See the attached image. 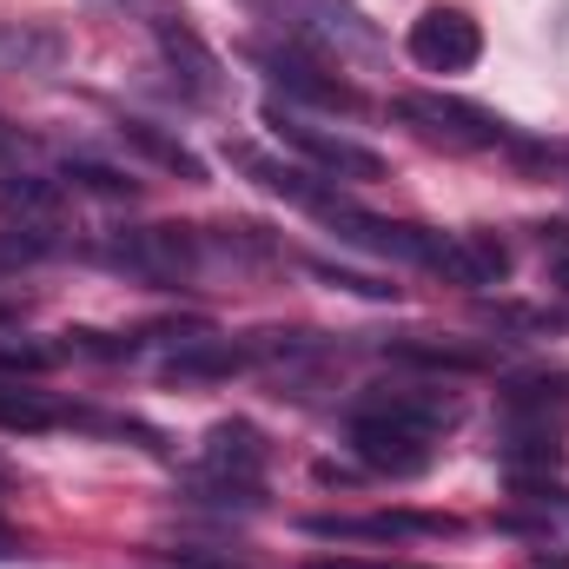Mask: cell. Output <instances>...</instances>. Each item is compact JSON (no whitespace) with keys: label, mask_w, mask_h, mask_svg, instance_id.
Here are the masks:
<instances>
[{"label":"cell","mask_w":569,"mask_h":569,"mask_svg":"<svg viewBox=\"0 0 569 569\" xmlns=\"http://www.w3.org/2000/svg\"><path fill=\"white\" fill-rule=\"evenodd\" d=\"M569 437V378L563 371H530L497 391V450L510 470H550Z\"/></svg>","instance_id":"obj_1"},{"label":"cell","mask_w":569,"mask_h":569,"mask_svg":"<svg viewBox=\"0 0 569 569\" xmlns=\"http://www.w3.org/2000/svg\"><path fill=\"white\" fill-rule=\"evenodd\" d=\"M266 127L279 133V146H291L311 172H325V179H338V186H371V179H385V159L371 152V146L345 140V133H331V127H318V120H305L298 107H284V100H266Z\"/></svg>","instance_id":"obj_2"},{"label":"cell","mask_w":569,"mask_h":569,"mask_svg":"<svg viewBox=\"0 0 569 569\" xmlns=\"http://www.w3.org/2000/svg\"><path fill=\"white\" fill-rule=\"evenodd\" d=\"M398 120L418 140L450 146V152H503V146L517 140V127H503L490 107H470V100H450V93H405Z\"/></svg>","instance_id":"obj_3"},{"label":"cell","mask_w":569,"mask_h":569,"mask_svg":"<svg viewBox=\"0 0 569 569\" xmlns=\"http://www.w3.org/2000/svg\"><path fill=\"white\" fill-rule=\"evenodd\" d=\"M246 60L279 87L284 107L298 100V107H318V113H365V93H358L345 73H331L325 60H311L305 47H266V40H252Z\"/></svg>","instance_id":"obj_4"},{"label":"cell","mask_w":569,"mask_h":569,"mask_svg":"<svg viewBox=\"0 0 569 569\" xmlns=\"http://www.w3.org/2000/svg\"><path fill=\"white\" fill-rule=\"evenodd\" d=\"M279 27L291 47H318V53H338V60L385 53V33L351 0H279Z\"/></svg>","instance_id":"obj_5"},{"label":"cell","mask_w":569,"mask_h":569,"mask_svg":"<svg viewBox=\"0 0 569 569\" xmlns=\"http://www.w3.org/2000/svg\"><path fill=\"white\" fill-rule=\"evenodd\" d=\"M107 259L120 272H133L140 284H179L199 279V232L192 226H133V232H113L107 239Z\"/></svg>","instance_id":"obj_6"},{"label":"cell","mask_w":569,"mask_h":569,"mask_svg":"<svg viewBox=\"0 0 569 569\" xmlns=\"http://www.w3.org/2000/svg\"><path fill=\"white\" fill-rule=\"evenodd\" d=\"M405 53L425 73H470L483 60V27L463 7H425L411 20V33H405Z\"/></svg>","instance_id":"obj_7"},{"label":"cell","mask_w":569,"mask_h":569,"mask_svg":"<svg viewBox=\"0 0 569 569\" xmlns=\"http://www.w3.org/2000/svg\"><path fill=\"white\" fill-rule=\"evenodd\" d=\"M146 27H152V40H159V60H166V73L192 93V100H219L226 93V67H219V53L199 40V27L179 13V7H159V13H146Z\"/></svg>","instance_id":"obj_8"},{"label":"cell","mask_w":569,"mask_h":569,"mask_svg":"<svg viewBox=\"0 0 569 569\" xmlns=\"http://www.w3.org/2000/svg\"><path fill=\"white\" fill-rule=\"evenodd\" d=\"M345 443L378 477H425L430 457H437V437H425V430H411V425H391V418H365V411H351Z\"/></svg>","instance_id":"obj_9"},{"label":"cell","mask_w":569,"mask_h":569,"mask_svg":"<svg viewBox=\"0 0 569 569\" xmlns=\"http://www.w3.org/2000/svg\"><path fill=\"white\" fill-rule=\"evenodd\" d=\"M351 411L411 425V430H425V437H443V430H457V418H463V405L450 391H437V385H371Z\"/></svg>","instance_id":"obj_10"},{"label":"cell","mask_w":569,"mask_h":569,"mask_svg":"<svg viewBox=\"0 0 569 569\" xmlns=\"http://www.w3.org/2000/svg\"><path fill=\"white\" fill-rule=\"evenodd\" d=\"M0 219L27 239H53L67 232V192L60 179H40V172H0Z\"/></svg>","instance_id":"obj_11"},{"label":"cell","mask_w":569,"mask_h":569,"mask_svg":"<svg viewBox=\"0 0 569 569\" xmlns=\"http://www.w3.org/2000/svg\"><path fill=\"white\" fill-rule=\"evenodd\" d=\"M430 279H450L463 291H490V284L510 279V246L497 232H443V246L430 259Z\"/></svg>","instance_id":"obj_12"},{"label":"cell","mask_w":569,"mask_h":569,"mask_svg":"<svg viewBox=\"0 0 569 569\" xmlns=\"http://www.w3.org/2000/svg\"><path fill=\"white\" fill-rule=\"evenodd\" d=\"M266 437L246 425V418H232V425H212L206 430V450H199V463H206V477H219V483H252V490H266Z\"/></svg>","instance_id":"obj_13"},{"label":"cell","mask_w":569,"mask_h":569,"mask_svg":"<svg viewBox=\"0 0 569 569\" xmlns=\"http://www.w3.org/2000/svg\"><path fill=\"white\" fill-rule=\"evenodd\" d=\"M246 345H232V338H219V331H206V325H192L179 345H172V358H166V378L172 385H219V378H239L246 371Z\"/></svg>","instance_id":"obj_14"},{"label":"cell","mask_w":569,"mask_h":569,"mask_svg":"<svg viewBox=\"0 0 569 569\" xmlns=\"http://www.w3.org/2000/svg\"><path fill=\"white\" fill-rule=\"evenodd\" d=\"M113 133H120V140L133 146L140 159H152L159 172H172V179H186V186H199V179H206V159H199V152H192L186 140H172L166 127H152V120H120Z\"/></svg>","instance_id":"obj_15"},{"label":"cell","mask_w":569,"mask_h":569,"mask_svg":"<svg viewBox=\"0 0 569 569\" xmlns=\"http://www.w3.org/2000/svg\"><path fill=\"white\" fill-rule=\"evenodd\" d=\"M385 351H391V365H411V371H450V378L490 371L483 345H450V338H391Z\"/></svg>","instance_id":"obj_16"},{"label":"cell","mask_w":569,"mask_h":569,"mask_svg":"<svg viewBox=\"0 0 569 569\" xmlns=\"http://www.w3.org/2000/svg\"><path fill=\"white\" fill-rule=\"evenodd\" d=\"M73 418L67 405H53L47 391H27V385H7L0 391V430H20V437H40V430H60Z\"/></svg>","instance_id":"obj_17"},{"label":"cell","mask_w":569,"mask_h":569,"mask_svg":"<svg viewBox=\"0 0 569 569\" xmlns=\"http://www.w3.org/2000/svg\"><path fill=\"white\" fill-rule=\"evenodd\" d=\"M60 179H67L73 192H93V199H140V179H133V172H120V166H107V159H87V152H73V159L60 166Z\"/></svg>","instance_id":"obj_18"},{"label":"cell","mask_w":569,"mask_h":569,"mask_svg":"<svg viewBox=\"0 0 569 569\" xmlns=\"http://www.w3.org/2000/svg\"><path fill=\"white\" fill-rule=\"evenodd\" d=\"M67 351L60 345H33V338H0V371H27V378H40V371H53Z\"/></svg>","instance_id":"obj_19"},{"label":"cell","mask_w":569,"mask_h":569,"mask_svg":"<svg viewBox=\"0 0 569 569\" xmlns=\"http://www.w3.org/2000/svg\"><path fill=\"white\" fill-rule=\"evenodd\" d=\"M537 252H543L550 279L569 291V226H537Z\"/></svg>","instance_id":"obj_20"},{"label":"cell","mask_w":569,"mask_h":569,"mask_svg":"<svg viewBox=\"0 0 569 569\" xmlns=\"http://www.w3.org/2000/svg\"><path fill=\"white\" fill-rule=\"evenodd\" d=\"M483 318L503 331H557V311H530V305H490Z\"/></svg>","instance_id":"obj_21"},{"label":"cell","mask_w":569,"mask_h":569,"mask_svg":"<svg viewBox=\"0 0 569 569\" xmlns=\"http://www.w3.org/2000/svg\"><path fill=\"white\" fill-rule=\"evenodd\" d=\"M311 272H318L325 284H338V291H358V298H378V305H385V298H398V284H378V279H365V272H338V266H311Z\"/></svg>","instance_id":"obj_22"},{"label":"cell","mask_w":569,"mask_h":569,"mask_svg":"<svg viewBox=\"0 0 569 569\" xmlns=\"http://www.w3.org/2000/svg\"><path fill=\"white\" fill-rule=\"evenodd\" d=\"M166 557H172V569H252V563H239V557H226V550H206V543H179Z\"/></svg>","instance_id":"obj_23"},{"label":"cell","mask_w":569,"mask_h":569,"mask_svg":"<svg viewBox=\"0 0 569 569\" xmlns=\"http://www.w3.org/2000/svg\"><path fill=\"white\" fill-rule=\"evenodd\" d=\"M311 569H398V563H358V557H338V563H331V557H318Z\"/></svg>","instance_id":"obj_24"},{"label":"cell","mask_w":569,"mask_h":569,"mask_svg":"<svg viewBox=\"0 0 569 569\" xmlns=\"http://www.w3.org/2000/svg\"><path fill=\"white\" fill-rule=\"evenodd\" d=\"M530 569H569V550H537V557H530Z\"/></svg>","instance_id":"obj_25"},{"label":"cell","mask_w":569,"mask_h":569,"mask_svg":"<svg viewBox=\"0 0 569 569\" xmlns=\"http://www.w3.org/2000/svg\"><path fill=\"white\" fill-rule=\"evenodd\" d=\"M13 318H20V311H13V305H7V298H0V331H7V325H13Z\"/></svg>","instance_id":"obj_26"}]
</instances>
